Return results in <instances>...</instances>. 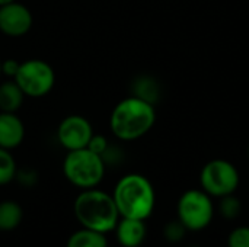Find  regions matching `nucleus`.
Masks as SVG:
<instances>
[{
    "instance_id": "1",
    "label": "nucleus",
    "mask_w": 249,
    "mask_h": 247,
    "mask_svg": "<svg viewBox=\"0 0 249 247\" xmlns=\"http://www.w3.org/2000/svg\"><path fill=\"white\" fill-rule=\"evenodd\" d=\"M155 122V105L133 95L118 102L109 116L111 132L121 141L142 138L153 128Z\"/></svg>"
},
{
    "instance_id": "9",
    "label": "nucleus",
    "mask_w": 249,
    "mask_h": 247,
    "mask_svg": "<svg viewBox=\"0 0 249 247\" xmlns=\"http://www.w3.org/2000/svg\"><path fill=\"white\" fill-rule=\"evenodd\" d=\"M34 23L31 10L16 0L0 6V32L10 38H19L26 35Z\"/></svg>"
},
{
    "instance_id": "5",
    "label": "nucleus",
    "mask_w": 249,
    "mask_h": 247,
    "mask_svg": "<svg viewBox=\"0 0 249 247\" xmlns=\"http://www.w3.org/2000/svg\"><path fill=\"white\" fill-rule=\"evenodd\" d=\"M177 215L188 231H203L214 217L213 199L203 189H190L179 197Z\"/></svg>"
},
{
    "instance_id": "13",
    "label": "nucleus",
    "mask_w": 249,
    "mask_h": 247,
    "mask_svg": "<svg viewBox=\"0 0 249 247\" xmlns=\"http://www.w3.org/2000/svg\"><path fill=\"white\" fill-rule=\"evenodd\" d=\"M131 93L136 98H140L152 105H156L160 96L159 83L150 76H139L131 83Z\"/></svg>"
},
{
    "instance_id": "17",
    "label": "nucleus",
    "mask_w": 249,
    "mask_h": 247,
    "mask_svg": "<svg viewBox=\"0 0 249 247\" xmlns=\"http://www.w3.org/2000/svg\"><path fill=\"white\" fill-rule=\"evenodd\" d=\"M219 199H220V202H219V213H220V215L225 220H236L239 217L241 211H242L241 201L233 194L222 197Z\"/></svg>"
},
{
    "instance_id": "14",
    "label": "nucleus",
    "mask_w": 249,
    "mask_h": 247,
    "mask_svg": "<svg viewBox=\"0 0 249 247\" xmlns=\"http://www.w3.org/2000/svg\"><path fill=\"white\" fill-rule=\"evenodd\" d=\"M23 220L22 207L15 201L0 202V231H13Z\"/></svg>"
},
{
    "instance_id": "8",
    "label": "nucleus",
    "mask_w": 249,
    "mask_h": 247,
    "mask_svg": "<svg viewBox=\"0 0 249 247\" xmlns=\"http://www.w3.org/2000/svg\"><path fill=\"white\" fill-rule=\"evenodd\" d=\"M92 135V124L82 115H69L63 118L57 128V140L67 151L86 148Z\"/></svg>"
},
{
    "instance_id": "2",
    "label": "nucleus",
    "mask_w": 249,
    "mask_h": 247,
    "mask_svg": "<svg viewBox=\"0 0 249 247\" xmlns=\"http://www.w3.org/2000/svg\"><path fill=\"white\" fill-rule=\"evenodd\" d=\"M117 205L120 218L147 220L156 205V194L152 182L139 173L123 176L111 194Z\"/></svg>"
},
{
    "instance_id": "23",
    "label": "nucleus",
    "mask_w": 249,
    "mask_h": 247,
    "mask_svg": "<svg viewBox=\"0 0 249 247\" xmlns=\"http://www.w3.org/2000/svg\"><path fill=\"white\" fill-rule=\"evenodd\" d=\"M12 1H15V0H0V6L9 4V3H12Z\"/></svg>"
},
{
    "instance_id": "25",
    "label": "nucleus",
    "mask_w": 249,
    "mask_h": 247,
    "mask_svg": "<svg viewBox=\"0 0 249 247\" xmlns=\"http://www.w3.org/2000/svg\"><path fill=\"white\" fill-rule=\"evenodd\" d=\"M187 247H200V246H197V245H191V246H187Z\"/></svg>"
},
{
    "instance_id": "4",
    "label": "nucleus",
    "mask_w": 249,
    "mask_h": 247,
    "mask_svg": "<svg viewBox=\"0 0 249 247\" xmlns=\"http://www.w3.org/2000/svg\"><path fill=\"white\" fill-rule=\"evenodd\" d=\"M107 165L102 156L90 151L88 147L67 151L63 160V175L76 188L85 191L98 188L104 181Z\"/></svg>"
},
{
    "instance_id": "19",
    "label": "nucleus",
    "mask_w": 249,
    "mask_h": 247,
    "mask_svg": "<svg viewBox=\"0 0 249 247\" xmlns=\"http://www.w3.org/2000/svg\"><path fill=\"white\" fill-rule=\"evenodd\" d=\"M228 247H249V226H241L231 231Z\"/></svg>"
},
{
    "instance_id": "15",
    "label": "nucleus",
    "mask_w": 249,
    "mask_h": 247,
    "mask_svg": "<svg viewBox=\"0 0 249 247\" xmlns=\"http://www.w3.org/2000/svg\"><path fill=\"white\" fill-rule=\"evenodd\" d=\"M66 247H108V240L104 233L82 227L67 239Z\"/></svg>"
},
{
    "instance_id": "26",
    "label": "nucleus",
    "mask_w": 249,
    "mask_h": 247,
    "mask_svg": "<svg viewBox=\"0 0 249 247\" xmlns=\"http://www.w3.org/2000/svg\"><path fill=\"white\" fill-rule=\"evenodd\" d=\"M248 157H249V146H248Z\"/></svg>"
},
{
    "instance_id": "18",
    "label": "nucleus",
    "mask_w": 249,
    "mask_h": 247,
    "mask_svg": "<svg viewBox=\"0 0 249 247\" xmlns=\"http://www.w3.org/2000/svg\"><path fill=\"white\" fill-rule=\"evenodd\" d=\"M187 233H188V230L185 229V226L179 220L171 221L163 227V237L166 242H169L172 245H177L181 240H184Z\"/></svg>"
},
{
    "instance_id": "24",
    "label": "nucleus",
    "mask_w": 249,
    "mask_h": 247,
    "mask_svg": "<svg viewBox=\"0 0 249 247\" xmlns=\"http://www.w3.org/2000/svg\"><path fill=\"white\" fill-rule=\"evenodd\" d=\"M0 76H1V60H0Z\"/></svg>"
},
{
    "instance_id": "3",
    "label": "nucleus",
    "mask_w": 249,
    "mask_h": 247,
    "mask_svg": "<svg viewBox=\"0 0 249 247\" xmlns=\"http://www.w3.org/2000/svg\"><path fill=\"white\" fill-rule=\"evenodd\" d=\"M73 213L82 227L104 234L115 230L120 220L112 195L98 188L82 191L74 199Z\"/></svg>"
},
{
    "instance_id": "12",
    "label": "nucleus",
    "mask_w": 249,
    "mask_h": 247,
    "mask_svg": "<svg viewBox=\"0 0 249 247\" xmlns=\"http://www.w3.org/2000/svg\"><path fill=\"white\" fill-rule=\"evenodd\" d=\"M25 95L18 83L6 80L0 84V112H16L23 103Z\"/></svg>"
},
{
    "instance_id": "11",
    "label": "nucleus",
    "mask_w": 249,
    "mask_h": 247,
    "mask_svg": "<svg viewBox=\"0 0 249 247\" xmlns=\"http://www.w3.org/2000/svg\"><path fill=\"white\" fill-rule=\"evenodd\" d=\"M115 236L121 247H140L147 236L146 221L121 217L115 227Z\"/></svg>"
},
{
    "instance_id": "10",
    "label": "nucleus",
    "mask_w": 249,
    "mask_h": 247,
    "mask_svg": "<svg viewBox=\"0 0 249 247\" xmlns=\"http://www.w3.org/2000/svg\"><path fill=\"white\" fill-rule=\"evenodd\" d=\"M25 125L16 112H0V147L13 150L23 143Z\"/></svg>"
},
{
    "instance_id": "20",
    "label": "nucleus",
    "mask_w": 249,
    "mask_h": 247,
    "mask_svg": "<svg viewBox=\"0 0 249 247\" xmlns=\"http://www.w3.org/2000/svg\"><path fill=\"white\" fill-rule=\"evenodd\" d=\"M109 147V143H108V138L105 135H101V134H93L89 144H88V148L99 156H102L107 148Z\"/></svg>"
},
{
    "instance_id": "21",
    "label": "nucleus",
    "mask_w": 249,
    "mask_h": 247,
    "mask_svg": "<svg viewBox=\"0 0 249 247\" xmlns=\"http://www.w3.org/2000/svg\"><path fill=\"white\" fill-rule=\"evenodd\" d=\"M15 179H18L20 185H23V186H26V188H31V186L36 185V182H38V175H36V172H34V170L25 169V170H18Z\"/></svg>"
},
{
    "instance_id": "22",
    "label": "nucleus",
    "mask_w": 249,
    "mask_h": 247,
    "mask_svg": "<svg viewBox=\"0 0 249 247\" xmlns=\"http://www.w3.org/2000/svg\"><path fill=\"white\" fill-rule=\"evenodd\" d=\"M20 63L16 61L15 58H7L4 61H1V74H4L6 77L15 79L16 73L19 71Z\"/></svg>"
},
{
    "instance_id": "6",
    "label": "nucleus",
    "mask_w": 249,
    "mask_h": 247,
    "mask_svg": "<svg viewBox=\"0 0 249 247\" xmlns=\"http://www.w3.org/2000/svg\"><path fill=\"white\" fill-rule=\"evenodd\" d=\"M28 98H44L55 84V71L44 60L29 58L20 63L19 71L13 79Z\"/></svg>"
},
{
    "instance_id": "7",
    "label": "nucleus",
    "mask_w": 249,
    "mask_h": 247,
    "mask_svg": "<svg viewBox=\"0 0 249 247\" xmlns=\"http://www.w3.org/2000/svg\"><path fill=\"white\" fill-rule=\"evenodd\" d=\"M241 182L238 169L228 160L214 159L204 165L200 173V185L212 198L235 194Z\"/></svg>"
},
{
    "instance_id": "27",
    "label": "nucleus",
    "mask_w": 249,
    "mask_h": 247,
    "mask_svg": "<svg viewBox=\"0 0 249 247\" xmlns=\"http://www.w3.org/2000/svg\"><path fill=\"white\" fill-rule=\"evenodd\" d=\"M108 247H109V246H108Z\"/></svg>"
},
{
    "instance_id": "16",
    "label": "nucleus",
    "mask_w": 249,
    "mask_h": 247,
    "mask_svg": "<svg viewBox=\"0 0 249 247\" xmlns=\"http://www.w3.org/2000/svg\"><path fill=\"white\" fill-rule=\"evenodd\" d=\"M18 173V166L10 150L0 147V186L9 185L15 181Z\"/></svg>"
}]
</instances>
